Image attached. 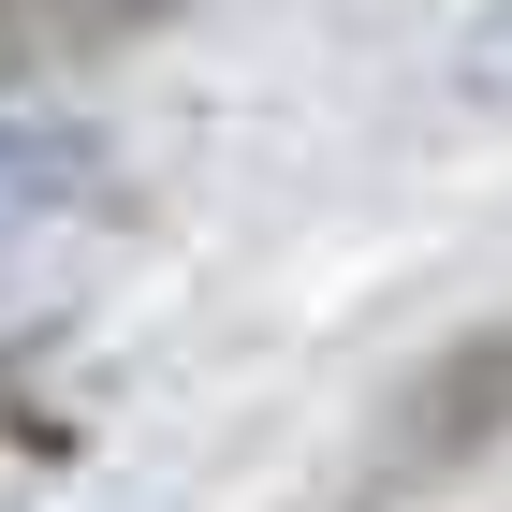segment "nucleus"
I'll use <instances>...</instances> for the list:
<instances>
[{
    "label": "nucleus",
    "mask_w": 512,
    "mask_h": 512,
    "mask_svg": "<svg viewBox=\"0 0 512 512\" xmlns=\"http://www.w3.org/2000/svg\"><path fill=\"white\" fill-rule=\"evenodd\" d=\"M498 439H512V322H483V337L425 352V381L381 410V483H454Z\"/></svg>",
    "instance_id": "1"
},
{
    "label": "nucleus",
    "mask_w": 512,
    "mask_h": 512,
    "mask_svg": "<svg viewBox=\"0 0 512 512\" xmlns=\"http://www.w3.org/2000/svg\"><path fill=\"white\" fill-rule=\"evenodd\" d=\"M103 0H0V44H30V30H88Z\"/></svg>",
    "instance_id": "2"
},
{
    "label": "nucleus",
    "mask_w": 512,
    "mask_h": 512,
    "mask_svg": "<svg viewBox=\"0 0 512 512\" xmlns=\"http://www.w3.org/2000/svg\"><path fill=\"white\" fill-rule=\"evenodd\" d=\"M498 59H512V15H498Z\"/></svg>",
    "instance_id": "3"
}]
</instances>
